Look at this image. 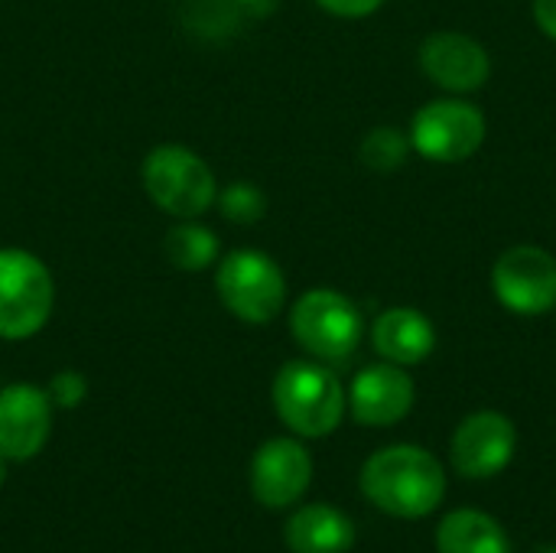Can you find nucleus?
<instances>
[{
  "label": "nucleus",
  "mask_w": 556,
  "mask_h": 553,
  "mask_svg": "<svg viewBox=\"0 0 556 553\" xmlns=\"http://www.w3.org/2000/svg\"><path fill=\"white\" fill-rule=\"evenodd\" d=\"M534 23L544 36L556 39V0H534Z\"/></svg>",
  "instance_id": "4be33fe9"
},
{
  "label": "nucleus",
  "mask_w": 556,
  "mask_h": 553,
  "mask_svg": "<svg viewBox=\"0 0 556 553\" xmlns=\"http://www.w3.org/2000/svg\"><path fill=\"white\" fill-rule=\"evenodd\" d=\"M274 3H277V0H238V7H241L244 13H254V16H257V13H261V16L270 13Z\"/></svg>",
  "instance_id": "5701e85b"
},
{
  "label": "nucleus",
  "mask_w": 556,
  "mask_h": 553,
  "mask_svg": "<svg viewBox=\"0 0 556 553\" xmlns=\"http://www.w3.org/2000/svg\"><path fill=\"white\" fill-rule=\"evenodd\" d=\"M326 13L342 16V20H362L371 16L375 10H381L384 0H316Z\"/></svg>",
  "instance_id": "412c9836"
},
{
  "label": "nucleus",
  "mask_w": 556,
  "mask_h": 553,
  "mask_svg": "<svg viewBox=\"0 0 556 553\" xmlns=\"http://www.w3.org/2000/svg\"><path fill=\"white\" fill-rule=\"evenodd\" d=\"M313 482V456L300 437H274L254 450L251 495L270 512L293 508Z\"/></svg>",
  "instance_id": "1a4fd4ad"
},
{
  "label": "nucleus",
  "mask_w": 556,
  "mask_h": 553,
  "mask_svg": "<svg viewBox=\"0 0 556 553\" xmlns=\"http://www.w3.org/2000/svg\"><path fill=\"white\" fill-rule=\"evenodd\" d=\"M410 137L401 130V127H375L365 134L362 140V163L375 173H394L407 163V153H410Z\"/></svg>",
  "instance_id": "a211bd4d"
},
{
  "label": "nucleus",
  "mask_w": 556,
  "mask_h": 553,
  "mask_svg": "<svg viewBox=\"0 0 556 553\" xmlns=\"http://www.w3.org/2000/svg\"><path fill=\"white\" fill-rule=\"evenodd\" d=\"M49 398H52V407H62V411H75L85 398H88V378L78 372V368H62L49 378L46 385Z\"/></svg>",
  "instance_id": "aec40b11"
},
{
  "label": "nucleus",
  "mask_w": 556,
  "mask_h": 553,
  "mask_svg": "<svg viewBox=\"0 0 556 553\" xmlns=\"http://www.w3.org/2000/svg\"><path fill=\"white\" fill-rule=\"evenodd\" d=\"M371 345L384 362L410 368V365H420L424 359H430V352L437 345V329L420 310L391 306L375 319Z\"/></svg>",
  "instance_id": "4468645a"
},
{
  "label": "nucleus",
  "mask_w": 556,
  "mask_h": 553,
  "mask_svg": "<svg viewBox=\"0 0 556 553\" xmlns=\"http://www.w3.org/2000/svg\"><path fill=\"white\" fill-rule=\"evenodd\" d=\"M420 68L443 91L469 95L489 81L492 59L479 39L456 33V29H440L420 42Z\"/></svg>",
  "instance_id": "f8f14e48"
},
{
  "label": "nucleus",
  "mask_w": 556,
  "mask_h": 553,
  "mask_svg": "<svg viewBox=\"0 0 556 553\" xmlns=\"http://www.w3.org/2000/svg\"><path fill=\"white\" fill-rule=\"evenodd\" d=\"M52 437V398L46 388L13 381L0 388V456L7 463L36 460Z\"/></svg>",
  "instance_id": "9b49d317"
},
{
  "label": "nucleus",
  "mask_w": 556,
  "mask_h": 553,
  "mask_svg": "<svg viewBox=\"0 0 556 553\" xmlns=\"http://www.w3.org/2000/svg\"><path fill=\"white\" fill-rule=\"evenodd\" d=\"M3 463H7V460L0 456V486H3V479H7V469H3Z\"/></svg>",
  "instance_id": "b1692460"
},
{
  "label": "nucleus",
  "mask_w": 556,
  "mask_h": 553,
  "mask_svg": "<svg viewBox=\"0 0 556 553\" xmlns=\"http://www.w3.org/2000/svg\"><path fill=\"white\" fill-rule=\"evenodd\" d=\"M163 254H166V261L176 271H182V274H202V271H208V267L218 264L222 241L199 218H179V225H173L166 231Z\"/></svg>",
  "instance_id": "f3484780"
},
{
  "label": "nucleus",
  "mask_w": 556,
  "mask_h": 553,
  "mask_svg": "<svg viewBox=\"0 0 556 553\" xmlns=\"http://www.w3.org/2000/svg\"><path fill=\"white\" fill-rule=\"evenodd\" d=\"M515 450H518V430L498 411L469 414L450 440L453 469L466 479H492L505 473L515 460Z\"/></svg>",
  "instance_id": "9d476101"
},
{
  "label": "nucleus",
  "mask_w": 556,
  "mask_h": 553,
  "mask_svg": "<svg viewBox=\"0 0 556 553\" xmlns=\"http://www.w3.org/2000/svg\"><path fill=\"white\" fill-rule=\"evenodd\" d=\"M215 290L222 306L248 326H267L287 306L283 271L270 254L257 248H238L218 257Z\"/></svg>",
  "instance_id": "20e7f679"
},
{
  "label": "nucleus",
  "mask_w": 556,
  "mask_h": 553,
  "mask_svg": "<svg viewBox=\"0 0 556 553\" xmlns=\"http://www.w3.org/2000/svg\"><path fill=\"white\" fill-rule=\"evenodd\" d=\"M290 332L309 359L342 365L362 342V313L345 293L313 287L290 306Z\"/></svg>",
  "instance_id": "423d86ee"
},
{
  "label": "nucleus",
  "mask_w": 556,
  "mask_h": 553,
  "mask_svg": "<svg viewBox=\"0 0 556 553\" xmlns=\"http://www.w3.org/2000/svg\"><path fill=\"white\" fill-rule=\"evenodd\" d=\"M55 310L52 271L23 248H0V339L23 342L46 329Z\"/></svg>",
  "instance_id": "39448f33"
},
{
  "label": "nucleus",
  "mask_w": 556,
  "mask_h": 553,
  "mask_svg": "<svg viewBox=\"0 0 556 553\" xmlns=\"http://www.w3.org/2000/svg\"><path fill=\"white\" fill-rule=\"evenodd\" d=\"M270 398L280 424L300 440H323L336 433L349 411V394L339 375L316 359L287 362L274 378Z\"/></svg>",
  "instance_id": "f03ea898"
},
{
  "label": "nucleus",
  "mask_w": 556,
  "mask_h": 553,
  "mask_svg": "<svg viewBox=\"0 0 556 553\" xmlns=\"http://www.w3.org/2000/svg\"><path fill=\"white\" fill-rule=\"evenodd\" d=\"M349 394V411L362 427H394L401 424L410 407H414V378L391 362H378L362 368L352 378Z\"/></svg>",
  "instance_id": "ddd939ff"
},
{
  "label": "nucleus",
  "mask_w": 556,
  "mask_h": 553,
  "mask_svg": "<svg viewBox=\"0 0 556 553\" xmlns=\"http://www.w3.org/2000/svg\"><path fill=\"white\" fill-rule=\"evenodd\" d=\"M437 553H511V541L492 515L456 508L437 525Z\"/></svg>",
  "instance_id": "dca6fc26"
},
{
  "label": "nucleus",
  "mask_w": 556,
  "mask_h": 553,
  "mask_svg": "<svg viewBox=\"0 0 556 553\" xmlns=\"http://www.w3.org/2000/svg\"><path fill=\"white\" fill-rule=\"evenodd\" d=\"M534 553H556V548H541V551H534Z\"/></svg>",
  "instance_id": "393cba45"
},
{
  "label": "nucleus",
  "mask_w": 556,
  "mask_h": 553,
  "mask_svg": "<svg viewBox=\"0 0 556 553\" xmlns=\"http://www.w3.org/2000/svg\"><path fill=\"white\" fill-rule=\"evenodd\" d=\"M283 541L290 553H349L355 548V525L342 508L313 502L287 518Z\"/></svg>",
  "instance_id": "2eb2a0df"
},
{
  "label": "nucleus",
  "mask_w": 556,
  "mask_h": 553,
  "mask_svg": "<svg viewBox=\"0 0 556 553\" xmlns=\"http://www.w3.org/2000/svg\"><path fill=\"white\" fill-rule=\"evenodd\" d=\"M410 147L433 163H463L485 143V114L463 98L424 104L410 124Z\"/></svg>",
  "instance_id": "0eeeda50"
},
{
  "label": "nucleus",
  "mask_w": 556,
  "mask_h": 553,
  "mask_svg": "<svg viewBox=\"0 0 556 553\" xmlns=\"http://www.w3.org/2000/svg\"><path fill=\"white\" fill-rule=\"evenodd\" d=\"M215 205H218L222 218L231 225H257L267 215V196L261 192V186H254L248 179L228 183L218 192Z\"/></svg>",
  "instance_id": "6ab92c4d"
},
{
  "label": "nucleus",
  "mask_w": 556,
  "mask_h": 553,
  "mask_svg": "<svg viewBox=\"0 0 556 553\" xmlns=\"http://www.w3.org/2000/svg\"><path fill=\"white\" fill-rule=\"evenodd\" d=\"M498 303L518 316H544L556 306V257L544 248H508L492 267Z\"/></svg>",
  "instance_id": "6e6552de"
},
{
  "label": "nucleus",
  "mask_w": 556,
  "mask_h": 553,
  "mask_svg": "<svg viewBox=\"0 0 556 553\" xmlns=\"http://www.w3.org/2000/svg\"><path fill=\"white\" fill-rule=\"evenodd\" d=\"M362 495L388 518L420 521L446 499V469L424 447L394 443L371 453L358 476Z\"/></svg>",
  "instance_id": "f257e3e1"
},
{
  "label": "nucleus",
  "mask_w": 556,
  "mask_h": 553,
  "mask_svg": "<svg viewBox=\"0 0 556 553\" xmlns=\"http://www.w3.org/2000/svg\"><path fill=\"white\" fill-rule=\"evenodd\" d=\"M150 202L173 218H202L218 199L212 166L182 143H160L140 166Z\"/></svg>",
  "instance_id": "7ed1b4c3"
}]
</instances>
